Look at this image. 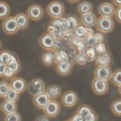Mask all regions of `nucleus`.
<instances>
[{"label": "nucleus", "mask_w": 121, "mask_h": 121, "mask_svg": "<svg viewBox=\"0 0 121 121\" xmlns=\"http://www.w3.org/2000/svg\"><path fill=\"white\" fill-rule=\"evenodd\" d=\"M47 14L55 20L61 18L65 13L64 4L59 1H53L50 2L46 7Z\"/></svg>", "instance_id": "nucleus-1"}, {"label": "nucleus", "mask_w": 121, "mask_h": 121, "mask_svg": "<svg viewBox=\"0 0 121 121\" xmlns=\"http://www.w3.org/2000/svg\"><path fill=\"white\" fill-rule=\"evenodd\" d=\"M38 43L40 47L45 51L53 52L57 45L55 37L49 33H43L42 35H40Z\"/></svg>", "instance_id": "nucleus-2"}, {"label": "nucleus", "mask_w": 121, "mask_h": 121, "mask_svg": "<svg viewBox=\"0 0 121 121\" xmlns=\"http://www.w3.org/2000/svg\"><path fill=\"white\" fill-rule=\"evenodd\" d=\"M96 28L98 31L103 34L109 33L113 30L115 22L112 17L100 16L97 19Z\"/></svg>", "instance_id": "nucleus-3"}, {"label": "nucleus", "mask_w": 121, "mask_h": 121, "mask_svg": "<svg viewBox=\"0 0 121 121\" xmlns=\"http://www.w3.org/2000/svg\"><path fill=\"white\" fill-rule=\"evenodd\" d=\"M28 93L30 95L34 96L43 93L46 91V86L43 80L40 78H34L27 85Z\"/></svg>", "instance_id": "nucleus-4"}, {"label": "nucleus", "mask_w": 121, "mask_h": 121, "mask_svg": "<svg viewBox=\"0 0 121 121\" xmlns=\"http://www.w3.org/2000/svg\"><path fill=\"white\" fill-rule=\"evenodd\" d=\"M77 113L86 121H98L97 113L88 105H81L77 109Z\"/></svg>", "instance_id": "nucleus-5"}, {"label": "nucleus", "mask_w": 121, "mask_h": 121, "mask_svg": "<svg viewBox=\"0 0 121 121\" xmlns=\"http://www.w3.org/2000/svg\"><path fill=\"white\" fill-rule=\"evenodd\" d=\"M2 28L5 34L9 35L17 34L20 30L17 24L15 18L13 16L8 17L4 20L2 23Z\"/></svg>", "instance_id": "nucleus-6"}, {"label": "nucleus", "mask_w": 121, "mask_h": 121, "mask_svg": "<svg viewBox=\"0 0 121 121\" xmlns=\"http://www.w3.org/2000/svg\"><path fill=\"white\" fill-rule=\"evenodd\" d=\"M91 86L93 92L97 95H105L109 91V83L106 80L94 78L91 82Z\"/></svg>", "instance_id": "nucleus-7"}, {"label": "nucleus", "mask_w": 121, "mask_h": 121, "mask_svg": "<svg viewBox=\"0 0 121 121\" xmlns=\"http://www.w3.org/2000/svg\"><path fill=\"white\" fill-rule=\"evenodd\" d=\"M43 111L44 115L48 118H55L60 113V104L55 99H51L47 105L44 108Z\"/></svg>", "instance_id": "nucleus-8"}, {"label": "nucleus", "mask_w": 121, "mask_h": 121, "mask_svg": "<svg viewBox=\"0 0 121 121\" xmlns=\"http://www.w3.org/2000/svg\"><path fill=\"white\" fill-rule=\"evenodd\" d=\"M44 11L42 7L38 4H33L30 6L27 11V15L32 21H39L43 16Z\"/></svg>", "instance_id": "nucleus-9"}, {"label": "nucleus", "mask_w": 121, "mask_h": 121, "mask_svg": "<svg viewBox=\"0 0 121 121\" xmlns=\"http://www.w3.org/2000/svg\"><path fill=\"white\" fill-rule=\"evenodd\" d=\"M78 100L77 93L72 91H66L62 96L61 103L66 108H72L76 105Z\"/></svg>", "instance_id": "nucleus-10"}, {"label": "nucleus", "mask_w": 121, "mask_h": 121, "mask_svg": "<svg viewBox=\"0 0 121 121\" xmlns=\"http://www.w3.org/2000/svg\"><path fill=\"white\" fill-rule=\"evenodd\" d=\"M112 71L109 67H102V66H97L94 70V78L100 80H110Z\"/></svg>", "instance_id": "nucleus-11"}, {"label": "nucleus", "mask_w": 121, "mask_h": 121, "mask_svg": "<svg viewBox=\"0 0 121 121\" xmlns=\"http://www.w3.org/2000/svg\"><path fill=\"white\" fill-rule=\"evenodd\" d=\"M55 72L58 75L65 77L69 76L72 72L73 65L70 61L56 64L55 66Z\"/></svg>", "instance_id": "nucleus-12"}, {"label": "nucleus", "mask_w": 121, "mask_h": 121, "mask_svg": "<svg viewBox=\"0 0 121 121\" xmlns=\"http://www.w3.org/2000/svg\"><path fill=\"white\" fill-rule=\"evenodd\" d=\"M11 89L18 93H22L27 89V83L26 80L20 77H14L9 83Z\"/></svg>", "instance_id": "nucleus-13"}, {"label": "nucleus", "mask_w": 121, "mask_h": 121, "mask_svg": "<svg viewBox=\"0 0 121 121\" xmlns=\"http://www.w3.org/2000/svg\"><path fill=\"white\" fill-rule=\"evenodd\" d=\"M115 6L110 2H103L97 8V11L102 17H112L115 15Z\"/></svg>", "instance_id": "nucleus-14"}, {"label": "nucleus", "mask_w": 121, "mask_h": 121, "mask_svg": "<svg viewBox=\"0 0 121 121\" xmlns=\"http://www.w3.org/2000/svg\"><path fill=\"white\" fill-rule=\"evenodd\" d=\"M51 100L49 97L45 92L33 96V102L37 108L43 110Z\"/></svg>", "instance_id": "nucleus-15"}, {"label": "nucleus", "mask_w": 121, "mask_h": 121, "mask_svg": "<svg viewBox=\"0 0 121 121\" xmlns=\"http://www.w3.org/2000/svg\"><path fill=\"white\" fill-rule=\"evenodd\" d=\"M112 61V57L110 53L106 52L105 53L99 54L95 60V63L97 66L109 67Z\"/></svg>", "instance_id": "nucleus-16"}, {"label": "nucleus", "mask_w": 121, "mask_h": 121, "mask_svg": "<svg viewBox=\"0 0 121 121\" xmlns=\"http://www.w3.org/2000/svg\"><path fill=\"white\" fill-rule=\"evenodd\" d=\"M96 15L93 12L82 15L80 18V22L85 27H92L95 26L97 21Z\"/></svg>", "instance_id": "nucleus-17"}, {"label": "nucleus", "mask_w": 121, "mask_h": 121, "mask_svg": "<svg viewBox=\"0 0 121 121\" xmlns=\"http://www.w3.org/2000/svg\"><path fill=\"white\" fill-rule=\"evenodd\" d=\"M40 61L45 66H51L55 65V53L51 51H46L43 52L40 55Z\"/></svg>", "instance_id": "nucleus-18"}, {"label": "nucleus", "mask_w": 121, "mask_h": 121, "mask_svg": "<svg viewBox=\"0 0 121 121\" xmlns=\"http://www.w3.org/2000/svg\"><path fill=\"white\" fill-rule=\"evenodd\" d=\"M14 18L19 29L24 30L28 27L29 24V18L27 14L19 13L15 15Z\"/></svg>", "instance_id": "nucleus-19"}, {"label": "nucleus", "mask_w": 121, "mask_h": 121, "mask_svg": "<svg viewBox=\"0 0 121 121\" xmlns=\"http://www.w3.org/2000/svg\"><path fill=\"white\" fill-rule=\"evenodd\" d=\"M0 108L2 112L6 115L17 112V105L15 102H11L5 100L2 102Z\"/></svg>", "instance_id": "nucleus-20"}, {"label": "nucleus", "mask_w": 121, "mask_h": 121, "mask_svg": "<svg viewBox=\"0 0 121 121\" xmlns=\"http://www.w3.org/2000/svg\"><path fill=\"white\" fill-rule=\"evenodd\" d=\"M51 99H55L59 98L61 93V89L58 85H52L49 86L45 91Z\"/></svg>", "instance_id": "nucleus-21"}, {"label": "nucleus", "mask_w": 121, "mask_h": 121, "mask_svg": "<svg viewBox=\"0 0 121 121\" xmlns=\"http://www.w3.org/2000/svg\"><path fill=\"white\" fill-rule=\"evenodd\" d=\"M93 11V5L88 1H83L78 4L77 12L81 15L88 14Z\"/></svg>", "instance_id": "nucleus-22"}, {"label": "nucleus", "mask_w": 121, "mask_h": 121, "mask_svg": "<svg viewBox=\"0 0 121 121\" xmlns=\"http://www.w3.org/2000/svg\"><path fill=\"white\" fill-rule=\"evenodd\" d=\"M6 65H7V66L9 67V68L11 69L16 74L19 73L20 70H21V63H20L17 57L14 55V54L11 58L9 61H8V63Z\"/></svg>", "instance_id": "nucleus-23"}, {"label": "nucleus", "mask_w": 121, "mask_h": 121, "mask_svg": "<svg viewBox=\"0 0 121 121\" xmlns=\"http://www.w3.org/2000/svg\"><path fill=\"white\" fill-rule=\"evenodd\" d=\"M10 11L9 5L4 1H0V20H4L8 17Z\"/></svg>", "instance_id": "nucleus-24"}, {"label": "nucleus", "mask_w": 121, "mask_h": 121, "mask_svg": "<svg viewBox=\"0 0 121 121\" xmlns=\"http://www.w3.org/2000/svg\"><path fill=\"white\" fill-rule=\"evenodd\" d=\"M110 109L116 117H121V99H116L112 102Z\"/></svg>", "instance_id": "nucleus-25"}, {"label": "nucleus", "mask_w": 121, "mask_h": 121, "mask_svg": "<svg viewBox=\"0 0 121 121\" xmlns=\"http://www.w3.org/2000/svg\"><path fill=\"white\" fill-rule=\"evenodd\" d=\"M55 65L60 63H64L69 61V57L68 56L67 54L63 50L57 51V52H56L55 53Z\"/></svg>", "instance_id": "nucleus-26"}, {"label": "nucleus", "mask_w": 121, "mask_h": 121, "mask_svg": "<svg viewBox=\"0 0 121 121\" xmlns=\"http://www.w3.org/2000/svg\"><path fill=\"white\" fill-rule=\"evenodd\" d=\"M88 61H95L98 54L97 53L95 47H88L84 52Z\"/></svg>", "instance_id": "nucleus-27"}, {"label": "nucleus", "mask_w": 121, "mask_h": 121, "mask_svg": "<svg viewBox=\"0 0 121 121\" xmlns=\"http://www.w3.org/2000/svg\"><path fill=\"white\" fill-rule=\"evenodd\" d=\"M19 98H20V93L12 89H10L4 98L5 100L7 101L16 103L19 99Z\"/></svg>", "instance_id": "nucleus-28"}, {"label": "nucleus", "mask_w": 121, "mask_h": 121, "mask_svg": "<svg viewBox=\"0 0 121 121\" xmlns=\"http://www.w3.org/2000/svg\"><path fill=\"white\" fill-rule=\"evenodd\" d=\"M110 80L115 86H119L121 85V69L116 70L112 73Z\"/></svg>", "instance_id": "nucleus-29"}, {"label": "nucleus", "mask_w": 121, "mask_h": 121, "mask_svg": "<svg viewBox=\"0 0 121 121\" xmlns=\"http://www.w3.org/2000/svg\"><path fill=\"white\" fill-rule=\"evenodd\" d=\"M14 55L12 52L9 50H2L0 52V62L7 65Z\"/></svg>", "instance_id": "nucleus-30"}, {"label": "nucleus", "mask_w": 121, "mask_h": 121, "mask_svg": "<svg viewBox=\"0 0 121 121\" xmlns=\"http://www.w3.org/2000/svg\"><path fill=\"white\" fill-rule=\"evenodd\" d=\"M10 89L9 83L7 82L4 80L0 81V98H5Z\"/></svg>", "instance_id": "nucleus-31"}, {"label": "nucleus", "mask_w": 121, "mask_h": 121, "mask_svg": "<svg viewBox=\"0 0 121 121\" xmlns=\"http://www.w3.org/2000/svg\"><path fill=\"white\" fill-rule=\"evenodd\" d=\"M88 47H95L98 43H99L98 39L95 34L87 37L85 38V41L84 42Z\"/></svg>", "instance_id": "nucleus-32"}, {"label": "nucleus", "mask_w": 121, "mask_h": 121, "mask_svg": "<svg viewBox=\"0 0 121 121\" xmlns=\"http://www.w3.org/2000/svg\"><path fill=\"white\" fill-rule=\"evenodd\" d=\"M75 62L78 65L84 66L88 62L87 59L85 56L84 53H78L75 57Z\"/></svg>", "instance_id": "nucleus-33"}, {"label": "nucleus", "mask_w": 121, "mask_h": 121, "mask_svg": "<svg viewBox=\"0 0 121 121\" xmlns=\"http://www.w3.org/2000/svg\"><path fill=\"white\" fill-rule=\"evenodd\" d=\"M4 121H21V117L19 113L15 112L13 113L6 115Z\"/></svg>", "instance_id": "nucleus-34"}, {"label": "nucleus", "mask_w": 121, "mask_h": 121, "mask_svg": "<svg viewBox=\"0 0 121 121\" xmlns=\"http://www.w3.org/2000/svg\"><path fill=\"white\" fill-rule=\"evenodd\" d=\"M15 74H16V73L11 69L9 68L8 66H7L5 70L4 74V76L2 78H4L6 80H11L13 78L15 77Z\"/></svg>", "instance_id": "nucleus-35"}, {"label": "nucleus", "mask_w": 121, "mask_h": 121, "mask_svg": "<svg viewBox=\"0 0 121 121\" xmlns=\"http://www.w3.org/2000/svg\"><path fill=\"white\" fill-rule=\"evenodd\" d=\"M75 30V34L78 37L85 38V27L83 26H78Z\"/></svg>", "instance_id": "nucleus-36"}, {"label": "nucleus", "mask_w": 121, "mask_h": 121, "mask_svg": "<svg viewBox=\"0 0 121 121\" xmlns=\"http://www.w3.org/2000/svg\"><path fill=\"white\" fill-rule=\"evenodd\" d=\"M95 48H96V51H97V54H102V53H105V52H107L106 49V47L104 44L102 43H99L97 44L96 46H95Z\"/></svg>", "instance_id": "nucleus-37"}, {"label": "nucleus", "mask_w": 121, "mask_h": 121, "mask_svg": "<svg viewBox=\"0 0 121 121\" xmlns=\"http://www.w3.org/2000/svg\"><path fill=\"white\" fill-rule=\"evenodd\" d=\"M115 16L117 22L121 24V7H118L116 9Z\"/></svg>", "instance_id": "nucleus-38"}, {"label": "nucleus", "mask_w": 121, "mask_h": 121, "mask_svg": "<svg viewBox=\"0 0 121 121\" xmlns=\"http://www.w3.org/2000/svg\"><path fill=\"white\" fill-rule=\"evenodd\" d=\"M6 67H7V65L5 64L0 62V78L3 77Z\"/></svg>", "instance_id": "nucleus-39"}, {"label": "nucleus", "mask_w": 121, "mask_h": 121, "mask_svg": "<svg viewBox=\"0 0 121 121\" xmlns=\"http://www.w3.org/2000/svg\"><path fill=\"white\" fill-rule=\"evenodd\" d=\"M34 121H50L48 117L46 115H40L37 117Z\"/></svg>", "instance_id": "nucleus-40"}, {"label": "nucleus", "mask_w": 121, "mask_h": 121, "mask_svg": "<svg viewBox=\"0 0 121 121\" xmlns=\"http://www.w3.org/2000/svg\"><path fill=\"white\" fill-rule=\"evenodd\" d=\"M71 119L73 120V121H86L85 119H83L81 117H80L79 115L77 114V113H76L75 115H74L72 117V118Z\"/></svg>", "instance_id": "nucleus-41"}, {"label": "nucleus", "mask_w": 121, "mask_h": 121, "mask_svg": "<svg viewBox=\"0 0 121 121\" xmlns=\"http://www.w3.org/2000/svg\"><path fill=\"white\" fill-rule=\"evenodd\" d=\"M112 2L115 5L117 6V7L121 6V0H112Z\"/></svg>", "instance_id": "nucleus-42"}, {"label": "nucleus", "mask_w": 121, "mask_h": 121, "mask_svg": "<svg viewBox=\"0 0 121 121\" xmlns=\"http://www.w3.org/2000/svg\"><path fill=\"white\" fill-rule=\"evenodd\" d=\"M67 2H70V3L71 4H74V3H77V2H79L80 0H66Z\"/></svg>", "instance_id": "nucleus-43"}, {"label": "nucleus", "mask_w": 121, "mask_h": 121, "mask_svg": "<svg viewBox=\"0 0 121 121\" xmlns=\"http://www.w3.org/2000/svg\"><path fill=\"white\" fill-rule=\"evenodd\" d=\"M118 89L119 93V94L121 95V85L118 86V89Z\"/></svg>", "instance_id": "nucleus-44"}, {"label": "nucleus", "mask_w": 121, "mask_h": 121, "mask_svg": "<svg viewBox=\"0 0 121 121\" xmlns=\"http://www.w3.org/2000/svg\"><path fill=\"white\" fill-rule=\"evenodd\" d=\"M73 121V120H72V119H71V118H70V119H67V120H66V121Z\"/></svg>", "instance_id": "nucleus-45"}, {"label": "nucleus", "mask_w": 121, "mask_h": 121, "mask_svg": "<svg viewBox=\"0 0 121 121\" xmlns=\"http://www.w3.org/2000/svg\"><path fill=\"white\" fill-rule=\"evenodd\" d=\"M1 40H0V48H1Z\"/></svg>", "instance_id": "nucleus-46"}]
</instances>
